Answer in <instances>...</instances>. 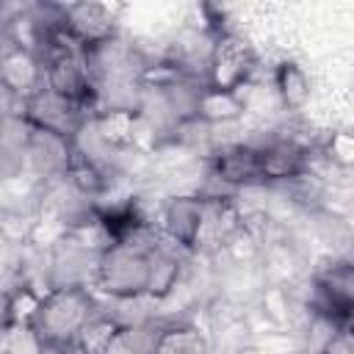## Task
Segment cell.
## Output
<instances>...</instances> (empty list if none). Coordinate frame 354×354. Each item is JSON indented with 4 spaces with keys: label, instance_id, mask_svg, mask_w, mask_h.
<instances>
[{
    "label": "cell",
    "instance_id": "277c9868",
    "mask_svg": "<svg viewBox=\"0 0 354 354\" xmlns=\"http://www.w3.org/2000/svg\"><path fill=\"white\" fill-rule=\"evenodd\" d=\"M166 230L169 235L183 243V246H194L196 238H199V230H202V221H205V202L202 199H194V196H180L174 199L169 207H166Z\"/></svg>",
    "mask_w": 354,
    "mask_h": 354
},
{
    "label": "cell",
    "instance_id": "5b68a950",
    "mask_svg": "<svg viewBox=\"0 0 354 354\" xmlns=\"http://www.w3.org/2000/svg\"><path fill=\"white\" fill-rule=\"evenodd\" d=\"M216 180L221 183H246L254 177H263V152L252 149V147H235L218 155L216 160Z\"/></svg>",
    "mask_w": 354,
    "mask_h": 354
},
{
    "label": "cell",
    "instance_id": "3957f363",
    "mask_svg": "<svg viewBox=\"0 0 354 354\" xmlns=\"http://www.w3.org/2000/svg\"><path fill=\"white\" fill-rule=\"evenodd\" d=\"M318 293L324 307L340 321L348 310H354V263H337L326 268L318 279Z\"/></svg>",
    "mask_w": 354,
    "mask_h": 354
},
{
    "label": "cell",
    "instance_id": "6da1fadb",
    "mask_svg": "<svg viewBox=\"0 0 354 354\" xmlns=\"http://www.w3.org/2000/svg\"><path fill=\"white\" fill-rule=\"evenodd\" d=\"M88 318H91V299L86 288H55L39 301L28 324L44 346L72 348L80 326Z\"/></svg>",
    "mask_w": 354,
    "mask_h": 354
},
{
    "label": "cell",
    "instance_id": "ba28073f",
    "mask_svg": "<svg viewBox=\"0 0 354 354\" xmlns=\"http://www.w3.org/2000/svg\"><path fill=\"white\" fill-rule=\"evenodd\" d=\"M155 354H202V340L194 329H166Z\"/></svg>",
    "mask_w": 354,
    "mask_h": 354
},
{
    "label": "cell",
    "instance_id": "7a4b0ae2",
    "mask_svg": "<svg viewBox=\"0 0 354 354\" xmlns=\"http://www.w3.org/2000/svg\"><path fill=\"white\" fill-rule=\"evenodd\" d=\"M252 69V53L243 41L235 36H221L213 47L210 58V86L213 88H227L235 91Z\"/></svg>",
    "mask_w": 354,
    "mask_h": 354
},
{
    "label": "cell",
    "instance_id": "52a82bcc",
    "mask_svg": "<svg viewBox=\"0 0 354 354\" xmlns=\"http://www.w3.org/2000/svg\"><path fill=\"white\" fill-rule=\"evenodd\" d=\"M277 91H279V97H282L285 105H290V108L304 105L307 97H310L307 75L296 64H288V61L279 64V69H277Z\"/></svg>",
    "mask_w": 354,
    "mask_h": 354
},
{
    "label": "cell",
    "instance_id": "8992f818",
    "mask_svg": "<svg viewBox=\"0 0 354 354\" xmlns=\"http://www.w3.org/2000/svg\"><path fill=\"white\" fill-rule=\"evenodd\" d=\"M243 111V102L238 100L235 91H227V88H213L207 86L199 97V111L196 116L207 119V122H230L235 116H241Z\"/></svg>",
    "mask_w": 354,
    "mask_h": 354
}]
</instances>
